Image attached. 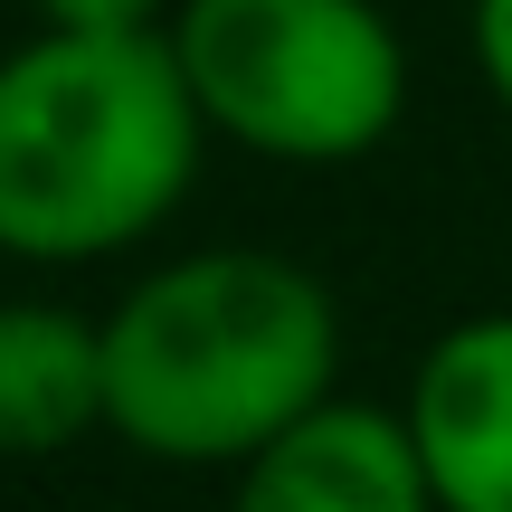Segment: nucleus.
<instances>
[{
  "instance_id": "4",
  "label": "nucleus",
  "mask_w": 512,
  "mask_h": 512,
  "mask_svg": "<svg viewBox=\"0 0 512 512\" xmlns=\"http://www.w3.org/2000/svg\"><path fill=\"white\" fill-rule=\"evenodd\" d=\"M399 418L418 437L437 512H512V313L446 323L418 351Z\"/></svg>"
},
{
  "instance_id": "1",
  "label": "nucleus",
  "mask_w": 512,
  "mask_h": 512,
  "mask_svg": "<svg viewBox=\"0 0 512 512\" xmlns=\"http://www.w3.org/2000/svg\"><path fill=\"white\" fill-rule=\"evenodd\" d=\"M342 380L323 275L275 247H200L105 313V427L162 465H247Z\"/></svg>"
},
{
  "instance_id": "7",
  "label": "nucleus",
  "mask_w": 512,
  "mask_h": 512,
  "mask_svg": "<svg viewBox=\"0 0 512 512\" xmlns=\"http://www.w3.org/2000/svg\"><path fill=\"white\" fill-rule=\"evenodd\" d=\"M465 38H475V76H484V95L512 114V0H475Z\"/></svg>"
},
{
  "instance_id": "3",
  "label": "nucleus",
  "mask_w": 512,
  "mask_h": 512,
  "mask_svg": "<svg viewBox=\"0 0 512 512\" xmlns=\"http://www.w3.org/2000/svg\"><path fill=\"white\" fill-rule=\"evenodd\" d=\"M162 38L209 133L294 171L361 162L408 114V38L380 0H171Z\"/></svg>"
},
{
  "instance_id": "6",
  "label": "nucleus",
  "mask_w": 512,
  "mask_h": 512,
  "mask_svg": "<svg viewBox=\"0 0 512 512\" xmlns=\"http://www.w3.org/2000/svg\"><path fill=\"white\" fill-rule=\"evenodd\" d=\"M105 427V323L67 304H0V456H57Z\"/></svg>"
},
{
  "instance_id": "2",
  "label": "nucleus",
  "mask_w": 512,
  "mask_h": 512,
  "mask_svg": "<svg viewBox=\"0 0 512 512\" xmlns=\"http://www.w3.org/2000/svg\"><path fill=\"white\" fill-rule=\"evenodd\" d=\"M209 114L162 29H38L0 57V256L95 266L190 200Z\"/></svg>"
},
{
  "instance_id": "8",
  "label": "nucleus",
  "mask_w": 512,
  "mask_h": 512,
  "mask_svg": "<svg viewBox=\"0 0 512 512\" xmlns=\"http://www.w3.org/2000/svg\"><path fill=\"white\" fill-rule=\"evenodd\" d=\"M48 29H162L171 0H29Z\"/></svg>"
},
{
  "instance_id": "5",
  "label": "nucleus",
  "mask_w": 512,
  "mask_h": 512,
  "mask_svg": "<svg viewBox=\"0 0 512 512\" xmlns=\"http://www.w3.org/2000/svg\"><path fill=\"white\" fill-rule=\"evenodd\" d=\"M228 512H437V494H427L418 437L399 408L332 389L323 408H304L285 437H266L238 465Z\"/></svg>"
}]
</instances>
